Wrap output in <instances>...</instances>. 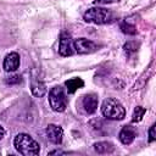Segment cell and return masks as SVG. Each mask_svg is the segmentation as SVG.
<instances>
[{
	"instance_id": "obj_1",
	"label": "cell",
	"mask_w": 156,
	"mask_h": 156,
	"mask_svg": "<svg viewBox=\"0 0 156 156\" xmlns=\"http://www.w3.org/2000/svg\"><path fill=\"white\" fill-rule=\"evenodd\" d=\"M15 149L23 156H35L40 152L39 144L26 133H20L13 139Z\"/></svg>"
},
{
	"instance_id": "obj_2",
	"label": "cell",
	"mask_w": 156,
	"mask_h": 156,
	"mask_svg": "<svg viewBox=\"0 0 156 156\" xmlns=\"http://www.w3.org/2000/svg\"><path fill=\"white\" fill-rule=\"evenodd\" d=\"M101 113L105 118L112 121H121L126 116V110L123 105L115 98H107L101 105Z\"/></svg>"
},
{
	"instance_id": "obj_3",
	"label": "cell",
	"mask_w": 156,
	"mask_h": 156,
	"mask_svg": "<svg viewBox=\"0 0 156 156\" xmlns=\"http://www.w3.org/2000/svg\"><path fill=\"white\" fill-rule=\"evenodd\" d=\"M49 104L55 112H63L68 105V98L62 87H54L49 93Z\"/></svg>"
},
{
	"instance_id": "obj_4",
	"label": "cell",
	"mask_w": 156,
	"mask_h": 156,
	"mask_svg": "<svg viewBox=\"0 0 156 156\" xmlns=\"http://www.w3.org/2000/svg\"><path fill=\"white\" fill-rule=\"evenodd\" d=\"M83 18L89 23L104 24L112 20V12L104 7H91L83 15Z\"/></svg>"
},
{
	"instance_id": "obj_5",
	"label": "cell",
	"mask_w": 156,
	"mask_h": 156,
	"mask_svg": "<svg viewBox=\"0 0 156 156\" xmlns=\"http://www.w3.org/2000/svg\"><path fill=\"white\" fill-rule=\"evenodd\" d=\"M73 44H74V51H77L78 54H91L98 49L94 41L85 38H78L73 41Z\"/></svg>"
},
{
	"instance_id": "obj_6",
	"label": "cell",
	"mask_w": 156,
	"mask_h": 156,
	"mask_svg": "<svg viewBox=\"0 0 156 156\" xmlns=\"http://www.w3.org/2000/svg\"><path fill=\"white\" fill-rule=\"evenodd\" d=\"M58 54L61 56H71L74 54V44L68 34H62L58 43Z\"/></svg>"
},
{
	"instance_id": "obj_7",
	"label": "cell",
	"mask_w": 156,
	"mask_h": 156,
	"mask_svg": "<svg viewBox=\"0 0 156 156\" xmlns=\"http://www.w3.org/2000/svg\"><path fill=\"white\" fill-rule=\"evenodd\" d=\"M46 138L54 144H61L63 139V129L56 124H49L45 129Z\"/></svg>"
},
{
	"instance_id": "obj_8",
	"label": "cell",
	"mask_w": 156,
	"mask_h": 156,
	"mask_svg": "<svg viewBox=\"0 0 156 156\" xmlns=\"http://www.w3.org/2000/svg\"><path fill=\"white\" fill-rule=\"evenodd\" d=\"M2 67L6 72H13L20 67V55L17 52H10L5 56Z\"/></svg>"
},
{
	"instance_id": "obj_9",
	"label": "cell",
	"mask_w": 156,
	"mask_h": 156,
	"mask_svg": "<svg viewBox=\"0 0 156 156\" xmlns=\"http://www.w3.org/2000/svg\"><path fill=\"white\" fill-rule=\"evenodd\" d=\"M135 136H136V130L133 127H130V126H124L121 129L119 134H118V138H119L121 143L124 144V145L132 144L134 141Z\"/></svg>"
},
{
	"instance_id": "obj_10",
	"label": "cell",
	"mask_w": 156,
	"mask_h": 156,
	"mask_svg": "<svg viewBox=\"0 0 156 156\" xmlns=\"http://www.w3.org/2000/svg\"><path fill=\"white\" fill-rule=\"evenodd\" d=\"M83 107H84V111L88 113V115H91L96 111L98 108V104H99V99H98V95L95 94H88L83 98Z\"/></svg>"
},
{
	"instance_id": "obj_11",
	"label": "cell",
	"mask_w": 156,
	"mask_h": 156,
	"mask_svg": "<svg viewBox=\"0 0 156 156\" xmlns=\"http://www.w3.org/2000/svg\"><path fill=\"white\" fill-rule=\"evenodd\" d=\"M94 150L98 154H111L115 150V146L110 141H98L94 144Z\"/></svg>"
},
{
	"instance_id": "obj_12",
	"label": "cell",
	"mask_w": 156,
	"mask_h": 156,
	"mask_svg": "<svg viewBox=\"0 0 156 156\" xmlns=\"http://www.w3.org/2000/svg\"><path fill=\"white\" fill-rule=\"evenodd\" d=\"M30 91L34 96L37 98H41L46 94V87L43 82L40 80H33L32 82V85H30Z\"/></svg>"
},
{
	"instance_id": "obj_13",
	"label": "cell",
	"mask_w": 156,
	"mask_h": 156,
	"mask_svg": "<svg viewBox=\"0 0 156 156\" xmlns=\"http://www.w3.org/2000/svg\"><path fill=\"white\" fill-rule=\"evenodd\" d=\"M65 85L67 88V91L69 94H73L77 89H79V88H82L84 85V82L80 78H71V79L65 82Z\"/></svg>"
},
{
	"instance_id": "obj_14",
	"label": "cell",
	"mask_w": 156,
	"mask_h": 156,
	"mask_svg": "<svg viewBox=\"0 0 156 156\" xmlns=\"http://www.w3.org/2000/svg\"><path fill=\"white\" fill-rule=\"evenodd\" d=\"M145 112H146V110H145L144 107L136 106V107L134 108V112H133V116H132V122H134V123H135V122H140V121L143 119Z\"/></svg>"
},
{
	"instance_id": "obj_15",
	"label": "cell",
	"mask_w": 156,
	"mask_h": 156,
	"mask_svg": "<svg viewBox=\"0 0 156 156\" xmlns=\"http://www.w3.org/2000/svg\"><path fill=\"white\" fill-rule=\"evenodd\" d=\"M121 29H122L123 33H126V34H130V35H133V34L136 33V28H135V26L129 24V23H127V22H123V23L121 24Z\"/></svg>"
},
{
	"instance_id": "obj_16",
	"label": "cell",
	"mask_w": 156,
	"mask_h": 156,
	"mask_svg": "<svg viewBox=\"0 0 156 156\" xmlns=\"http://www.w3.org/2000/svg\"><path fill=\"white\" fill-rule=\"evenodd\" d=\"M123 49L127 54H132V52H135L138 50V44L135 41H128V43L124 44Z\"/></svg>"
},
{
	"instance_id": "obj_17",
	"label": "cell",
	"mask_w": 156,
	"mask_h": 156,
	"mask_svg": "<svg viewBox=\"0 0 156 156\" xmlns=\"http://www.w3.org/2000/svg\"><path fill=\"white\" fill-rule=\"evenodd\" d=\"M5 82L7 84H20L22 82V77L18 76V74H15V76H11V77H7L5 79Z\"/></svg>"
},
{
	"instance_id": "obj_18",
	"label": "cell",
	"mask_w": 156,
	"mask_h": 156,
	"mask_svg": "<svg viewBox=\"0 0 156 156\" xmlns=\"http://www.w3.org/2000/svg\"><path fill=\"white\" fill-rule=\"evenodd\" d=\"M155 129H156V126L155 124H152L150 127V129H149V141L150 143H152V141L156 140V132H155Z\"/></svg>"
},
{
	"instance_id": "obj_19",
	"label": "cell",
	"mask_w": 156,
	"mask_h": 156,
	"mask_svg": "<svg viewBox=\"0 0 156 156\" xmlns=\"http://www.w3.org/2000/svg\"><path fill=\"white\" fill-rule=\"evenodd\" d=\"M116 1H119V0H95V4H111Z\"/></svg>"
},
{
	"instance_id": "obj_20",
	"label": "cell",
	"mask_w": 156,
	"mask_h": 156,
	"mask_svg": "<svg viewBox=\"0 0 156 156\" xmlns=\"http://www.w3.org/2000/svg\"><path fill=\"white\" fill-rule=\"evenodd\" d=\"M67 152H65V151H60V150H54V151H51V152H49V155H66Z\"/></svg>"
},
{
	"instance_id": "obj_21",
	"label": "cell",
	"mask_w": 156,
	"mask_h": 156,
	"mask_svg": "<svg viewBox=\"0 0 156 156\" xmlns=\"http://www.w3.org/2000/svg\"><path fill=\"white\" fill-rule=\"evenodd\" d=\"M4 135H5V129H4V128L0 126V140L4 138Z\"/></svg>"
}]
</instances>
